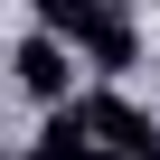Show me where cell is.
<instances>
[{"mask_svg":"<svg viewBox=\"0 0 160 160\" xmlns=\"http://www.w3.org/2000/svg\"><path fill=\"white\" fill-rule=\"evenodd\" d=\"M75 113H85V141H94V160H160V122H151L132 94L94 85V94H75Z\"/></svg>","mask_w":160,"mask_h":160,"instance_id":"1","label":"cell"},{"mask_svg":"<svg viewBox=\"0 0 160 160\" xmlns=\"http://www.w3.org/2000/svg\"><path fill=\"white\" fill-rule=\"evenodd\" d=\"M19 94H38V104H75V47H66L57 28H28V38H19Z\"/></svg>","mask_w":160,"mask_h":160,"instance_id":"2","label":"cell"},{"mask_svg":"<svg viewBox=\"0 0 160 160\" xmlns=\"http://www.w3.org/2000/svg\"><path fill=\"white\" fill-rule=\"evenodd\" d=\"M75 57H85L94 75H132V66H141V19L122 10V0H104V10H94V28L75 38Z\"/></svg>","mask_w":160,"mask_h":160,"instance_id":"3","label":"cell"},{"mask_svg":"<svg viewBox=\"0 0 160 160\" xmlns=\"http://www.w3.org/2000/svg\"><path fill=\"white\" fill-rule=\"evenodd\" d=\"M19 160H94V141H85V113H75V104H47V122H38V141H28Z\"/></svg>","mask_w":160,"mask_h":160,"instance_id":"4","label":"cell"},{"mask_svg":"<svg viewBox=\"0 0 160 160\" xmlns=\"http://www.w3.org/2000/svg\"><path fill=\"white\" fill-rule=\"evenodd\" d=\"M94 10H104V0H38V28H57V38L75 47V38L94 28Z\"/></svg>","mask_w":160,"mask_h":160,"instance_id":"5","label":"cell"}]
</instances>
